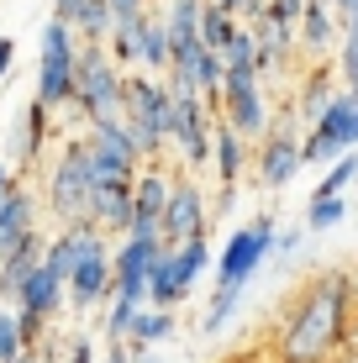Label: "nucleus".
Returning <instances> with one entry per match:
<instances>
[{"label":"nucleus","mask_w":358,"mask_h":363,"mask_svg":"<svg viewBox=\"0 0 358 363\" xmlns=\"http://www.w3.org/2000/svg\"><path fill=\"white\" fill-rule=\"evenodd\" d=\"M21 363H37V358H32V353H27V358H21Z\"/></svg>","instance_id":"40"},{"label":"nucleus","mask_w":358,"mask_h":363,"mask_svg":"<svg viewBox=\"0 0 358 363\" xmlns=\"http://www.w3.org/2000/svg\"><path fill=\"white\" fill-rule=\"evenodd\" d=\"M221 121H227L232 132L242 137H269V111H264V95H258V74L253 69H227V79H221Z\"/></svg>","instance_id":"7"},{"label":"nucleus","mask_w":358,"mask_h":363,"mask_svg":"<svg viewBox=\"0 0 358 363\" xmlns=\"http://www.w3.org/2000/svg\"><path fill=\"white\" fill-rule=\"evenodd\" d=\"M174 258H179V284H184V295H190V290H195V279H201L206 264H211V253H206V237H195V242L174 247Z\"/></svg>","instance_id":"26"},{"label":"nucleus","mask_w":358,"mask_h":363,"mask_svg":"<svg viewBox=\"0 0 358 363\" xmlns=\"http://www.w3.org/2000/svg\"><path fill=\"white\" fill-rule=\"evenodd\" d=\"M353 179H358V153H342V158H337V164H332V169H327V179H322V184H316V195H311V200H337V195H342V190H348V184H353Z\"/></svg>","instance_id":"27"},{"label":"nucleus","mask_w":358,"mask_h":363,"mask_svg":"<svg viewBox=\"0 0 358 363\" xmlns=\"http://www.w3.org/2000/svg\"><path fill=\"white\" fill-rule=\"evenodd\" d=\"M84 6H90V0H53V21H64V27H79Z\"/></svg>","instance_id":"31"},{"label":"nucleus","mask_w":358,"mask_h":363,"mask_svg":"<svg viewBox=\"0 0 358 363\" xmlns=\"http://www.w3.org/2000/svg\"><path fill=\"white\" fill-rule=\"evenodd\" d=\"M348 216V200H311V211H306V232H327V227H337V221Z\"/></svg>","instance_id":"28"},{"label":"nucleus","mask_w":358,"mask_h":363,"mask_svg":"<svg viewBox=\"0 0 358 363\" xmlns=\"http://www.w3.org/2000/svg\"><path fill=\"white\" fill-rule=\"evenodd\" d=\"M242 158H248V137L232 132L227 121H216V153H211V164H216V174H221V190H232V184H237Z\"/></svg>","instance_id":"21"},{"label":"nucleus","mask_w":358,"mask_h":363,"mask_svg":"<svg viewBox=\"0 0 358 363\" xmlns=\"http://www.w3.org/2000/svg\"><path fill=\"white\" fill-rule=\"evenodd\" d=\"M90 221L106 237H132V221H138V179H121V184H101L90 206Z\"/></svg>","instance_id":"13"},{"label":"nucleus","mask_w":358,"mask_h":363,"mask_svg":"<svg viewBox=\"0 0 358 363\" xmlns=\"http://www.w3.org/2000/svg\"><path fill=\"white\" fill-rule=\"evenodd\" d=\"M353 347V274H316L269 332L274 363H337Z\"/></svg>","instance_id":"1"},{"label":"nucleus","mask_w":358,"mask_h":363,"mask_svg":"<svg viewBox=\"0 0 358 363\" xmlns=\"http://www.w3.org/2000/svg\"><path fill=\"white\" fill-rule=\"evenodd\" d=\"M169 200H174V179H169L164 169H142L138 174V221H132V237H138V242H158L164 247Z\"/></svg>","instance_id":"10"},{"label":"nucleus","mask_w":358,"mask_h":363,"mask_svg":"<svg viewBox=\"0 0 358 363\" xmlns=\"http://www.w3.org/2000/svg\"><path fill=\"white\" fill-rule=\"evenodd\" d=\"M322 6H332V11H337V6H342V0H322Z\"/></svg>","instance_id":"39"},{"label":"nucleus","mask_w":358,"mask_h":363,"mask_svg":"<svg viewBox=\"0 0 358 363\" xmlns=\"http://www.w3.org/2000/svg\"><path fill=\"white\" fill-rule=\"evenodd\" d=\"M106 295H116V253L79 258V264H74V274H69V300H74V311L101 306Z\"/></svg>","instance_id":"14"},{"label":"nucleus","mask_w":358,"mask_h":363,"mask_svg":"<svg viewBox=\"0 0 358 363\" xmlns=\"http://www.w3.org/2000/svg\"><path fill=\"white\" fill-rule=\"evenodd\" d=\"M301 43L311 48V53H327L332 48V6H322V0H311L301 16Z\"/></svg>","instance_id":"24"},{"label":"nucleus","mask_w":358,"mask_h":363,"mask_svg":"<svg viewBox=\"0 0 358 363\" xmlns=\"http://www.w3.org/2000/svg\"><path fill=\"white\" fill-rule=\"evenodd\" d=\"M95 190H101V179H95L90 143H69L64 158H58L53 174H47V211H53L64 227H74V221H90Z\"/></svg>","instance_id":"5"},{"label":"nucleus","mask_w":358,"mask_h":363,"mask_svg":"<svg viewBox=\"0 0 358 363\" xmlns=\"http://www.w3.org/2000/svg\"><path fill=\"white\" fill-rule=\"evenodd\" d=\"M242 32V21L232 16L221 0H206L201 6V37H206V48H216V53H227V43Z\"/></svg>","instance_id":"22"},{"label":"nucleus","mask_w":358,"mask_h":363,"mask_svg":"<svg viewBox=\"0 0 358 363\" xmlns=\"http://www.w3.org/2000/svg\"><path fill=\"white\" fill-rule=\"evenodd\" d=\"M221 363H274L269 353H232V358H221Z\"/></svg>","instance_id":"36"},{"label":"nucleus","mask_w":358,"mask_h":363,"mask_svg":"<svg viewBox=\"0 0 358 363\" xmlns=\"http://www.w3.org/2000/svg\"><path fill=\"white\" fill-rule=\"evenodd\" d=\"M11 190H16V179H11V169H6V164H0V200H6Z\"/></svg>","instance_id":"37"},{"label":"nucleus","mask_w":358,"mask_h":363,"mask_svg":"<svg viewBox=\"0 0 358 363\" xmlns=\"http://www.w3.org/2000/svg\"><path fill=\"white\" fill-rule=\"evenodd\" d=\"M179 95V111H174V143L184 153L190 169H206V158L216 153V127L206 116V95L201 90H174Z\"/></svg>","instance_id":"9"},{"label":"nucleus","mask_w":358,"mask_h":363,"mask_svg":"<svg viewBox=\"0 0 358 363\" xmlns=\"http://www.w3.org/2000/svg\"><path fill=\"white\" fill-rule=\"evenodd\" d=\"M74 106L90 116V127H116L127 121V74L101 43L79 48V79H74Z\"/></svg>","instance_id":"3"},{"label":"nucleus","mask_w":358,"mask_h":363,"mask_svg":"<svg viewBox=\"0 0 358 363\" xmlns=\"http://www.w3.org/2000/svg\"><path fill=\"white\" fill-rule=\"evenodd\" d=\"M138 64L153 69V74H169V64H174V37H169L164 16H142L138 21Z\"/></svg>","instance_id":"19"},{"label":"nucleus","mask_w":358,"mask_h":363,"mask_svg":"<svg viewBox=\"0 0 358 363\" xmlns=\"http://www.w3.org/2000/svg\"><path fill=\"white\" fill-rule=\"evenodd\" d=\"M169 332H174V311L153 306V311H142V316H138V327H132L127 342H132V347H153V342H164Z\"/></svg>","instance_id":"25"},{"label":"nucleus","mask_w":358,"mask_h":363,"mask_svg":"<svg viewBox=\"0 0 358 363\" xmlns=\"http://www.w3.org/2000/svg\"><path fill=\"white\" fill-rule=\"evenodd\" d=\"M206 221H211L206 195L195 184H174V200H169V216H164V247H184L195 237H206Z\"/></svg>","instance_id":"11"},{"label":"nucleus","mask_w":358,"mask_h":363,"mask_svg":"<svg viewBox=\"0 0 358 363\" xmlns=\"http://www.w3.org/2000/svg\"><path fill=\"white\" fill-rule=\"evenodd\" d=\"M337 100V90H332V69H316L311 79H306V90H301V121H322L327 116V106Z\"/></svg>","instance_id":"23"},{"label":"nucleus","mask_w":358,"mask_h":363,"mask_svg":"<svg viewBox=\"0 0 358 363\" xmlns=\"http://www.w3.org/2000/svg\"><path fill=\"white\" fill-rule=\"evenodd\" d=\"M147 300L153 306H179L184 300V284H179V258H174V247H158V258H153V274H147Z\"/></svg>","instance_id":"20"},{"label":"nucleus","mask_w":358,"mask_h":363,"mask_svg":"<svg viewBox=\"0 0 358 363\" xmlns=\"http://www.w3.org/2000/svg\"><path fill=\"white\" fill-rule=\"evenodd\" d=\"M221 6H227L232 16H242V11H248V16H258V11H264V0H221Z\"/></svg>","instance_id":"33"},{"label":"nucleus","mask_w":358,"mask_h":363,"mask_svg":"<svg viewBox=\"0 0 358 363\" xmlns=\"http://www.w3.org/2000/svg\"><path fill=\"white\" fill-rule=\"evenodd\" d=\"M153 258H158V242L121 237V247H116V300L142 306V300H147V274H153Z\"/></svg>","instance_id":"12"},{"label":"nucleus","mask_w":358,"mask_h":363,"mask_svg":"<svg viewBox=\"0 0 358 363\" xmlns=\"http://www.w3.org/2000/svg\"><path fill=\"white\" fill-rule=\"evenodd\" d=\"M90 158H95V179L101 184H121V179H138V164H142V147L138 137L127 132V121L116 127H90Z\"/></svg>","instance_id":"8"},{"label":"nucleus","mask_w":358,"mask_h":363,"mask_svg":"<svg viewBox=\"0 0 358 363\" xmlns=\"http://www.w3.org/2000/svg\"><path fill=\"white\" fill-rule=\"evenodd\" d=\"M32 237H37V200L16 184V190L0 200V253H11V247L32 242Z\"/></svg>","instance_id":"16"},{"label":"nucleus","mask_w":358,"mask_h":363,"mask_svg":"<svg viewBox=\"0 0 358 363\" xmlns=\"http://www.w3.org/2000/svg\"><path fill=\"white\" fill-rule=\"evenodd\" d=\"M147 0H111V11H116V27H132V21H142L147 16Z\"/></svg>","instance_id":"30"},{"label":"nucleus","mask_w":358,"mask_h":363,"mask_svg":"<svg viewBox=\"0 0 358 363\" xmlns=\"http://www.w3.org/2000/svg\"><path fill=\"white\" fill-rule=\"evenodd\" d=\"M11 58H16V43H11V37H0V79L11 74Z\"/></svg>","instance_id":"34"},{"label":"nucleus","mask_w":358,"mask_h":363,"mask_svg":"<svg viewBox=\"0 0 358 363\" xmlns=\"http://www.w3.org/2000/svg\"><path fill=\"white\" fill-rule=\"evenodd\" d=\"M301 137H295V127H274L264 137V153H258V179L269 184V190H279V184L295 179V169H301Z\"/></svg>","instance_id":"15"},{"label":"nucleus","mask_w":358,"mask_h":363,"mask_svg":"<svg viewBox=\"0 0 358 363\" xmlns=\"http://www.w3.org/2000/svg\"><path fill=\"white\" fill-rule=\"evenodd\" d=\"M64 363H95V347L84 342V337H79V342L69 347V358H64Z\"/></svg>","instance_id":"32"},{"label":"nucleus","mask_w":358,"mask_h":363,"mask_svg":"<svg viewBox=\"0 0 358 363\" xmlns=\"http://www.w3.org/2000/svg\"><path fill=\"white\" fill-rule=\"evenodd\" d=\"M64 295H69V279H64L58 269H47V258H43V269H37L32 279H27V290H21L16 306H21V311H37V316L47 321L58 306H64Z\"/></svg>","instance_id":"18"},{"label":"nucleus","mask_w":358,"mask_h":363,"mask_svg":"<svg viewBox=\"0 0 358 363\" xmlns=\"http://www.w3.org/2000/svg\"><path fill=\"white\" fill-rule=\"evenodd\" d=\"M43 253H47V242L43 237H32V242H21V247H11V253H0V295L16 306L21 290H27V279L37 269H43Z\"/></svg>","instance_id":"17"},{"label":"nucleus","mask_w":358,"mask_h":363,"mask_svg":"<svg viewBox=\"0 0 358 363\" xmlns=\"http://www.w3.org/2000/svg\"><path fill=\"white\" fill-rule=\"evenodd\" d=\"M74 79H79V48H74V27L47 21L43 32V58H37V100L47 111L74 106Z\"/></svg>","instance_id":"6"},{"label":"nucleus","mask_w":358,"mask_h":363,"mask_svg":"<svg viewBox=\"0 0 358 363\" xmlns=\"http://www.w3.org/2000/svg\"><path fill=\"white\" fill-rule=\"evenodd\" d=\"M274 242H279V232H274L269 216H258V221H248V227H237L227 237V247H221V258H216V284H211V306H206V332H221L232 321V311H237L248 279L264 269V258L274 253Z\"/></svg>","instance_id":"2"},{"label":"nucleus","mask_w":358,"mask_h":363,"mask_svg":"<svg viewBox=\"0 0 358 363\" xmlns=\"http://www.w3.org/2000/svg\"><path fill=\"white\" fill-rule=\"evenodd\" d=\"M295 247H301V232H279V242H274V253H295Z\"/></svg>","instance_id":"35"},{"label":"nucleus","mask_w":358,"mask_h":363,"mask_svg":"<svg viewBox=\"0 0 358 363\" xmlns=\"http://www.w3.org/2000/svg\"><path fill=\"white\" fill-rule=\"evenodd\" d=\"M337 363H358V342H353V347H348V353H342Z\"/></svg>","instance_id":"38"},{"label":"nucleus","mask_w":358,"mask_h":363,"mask_svg":"<svg viewBox=\"0 0 358 363\" xmlns=\"http://www.w3.org/2000/svg\"><path fill=\"white\" fill-rule=\"evenodd\" d=\"M27 358V332L16 316H0V363H21Z\"/></svg>","instance_id":"29"},{"label":"nucleus","mask_w":358,"mask_h":363,"mask_svg":"<svg viewBox=\"0 0 358 363\" xmlns=\"http://www.w3.org/2000/svg\"><path fill=\"white\" fill-rule=\"evenodd\" d=\"M174 111H179V95L169 79L127 74V132L138 137L142 158H153L164 143H174Z\"/></svg>","instance_id":"4"}]
</instances>
